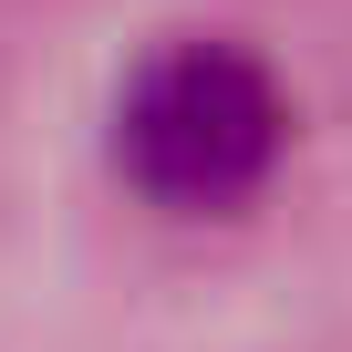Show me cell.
<instances>
[{
	"mask_svg": "<svg viewBox=\"0 0 352 352\" xmlns=\"http://www.w3.org/2000/svg\"><path fill=\"white\" fill-rule=\"evenodd\" d=\"M290 145V94L239 42H166L114 94V176L166 218H239Z\"/></svg>",
	"mask_w": 352,
	"mask_h": 352,
	"instance_id": "6da1fadb",
	"label": "cell"
}]
</instances>
